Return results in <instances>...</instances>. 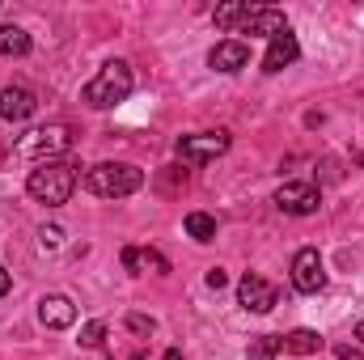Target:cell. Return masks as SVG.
Returning <instances> with one entry per match:
<instances>
[{
	"label": "cell",
	"instance_id": "1",
	"mask_svg": "<svg viewBox=\"0 0 364 360\" xmlns=\"http://www.w3.org/2000/svg\"><path fill=\"white\" fill-rule=\"evenodd\" d=\"M132 90H136L132 64H127V60H110V64H102V68H97V77L81 90V102L93 106V110H110V106L127 102Z\"/></svg>",
	"mask_w": 364,
	"mask_h": 360
},
{
	"label": "cell",
	"instance_id": "2",
	"mask_svg": "<svg viewBox=\"0 0 364 360\" xmlns=\"http://www.w3.org/2000/svg\"><path fill=\"white\" fill-rule=\"evenodd\" d=\"M81 182L97 199H127L144 186V170H136L127 162H102V166H90Z\"/></svg>",
	"mask_w": 364,
	"mask_h": 360
},
{
	"label": "cell",
	"instance_id": "3",
	"mask_svg": "<svg viewBox=\"0 0 364 360\" xmlns=\"http://www.w3.org/2000/svg\"><path fill=\"white\" fill-rule=\"evenodd\" d=\"M26 191H30V199H38V203H47V208H60V203H68L73 191H77V166H68V162H47V166L30 170Z\"/></svg>",
	"mask_w": 364,
	"mask_h": 360
},
{
	"label": "cell",
	"instance_id": "4",
	"mask_svg": "<svg viewBox=\"0 0 364 360\" xmlns=\"http://www.w3.org/2000/svg\"><path fill=\"white\" fill-rule=\"evenodd\" d=\"M68 149H73V132H68L64 123L34 127V132H30V136H21V144H17V153H21V157H34L38 166H47V162H60Z\"/></svg>",
	"mask_w": 364,
	"mask_h": 360
},
{
	"label": "cell",
	"instance_id": "5",
	"mask_svg": "<svg viewBox=\"0 0 364 360\" xmlns=\"http://www.w3.org/2000/svg\"><path fill=\"white\" fill-rule=\"evenodd\" d=\"M229 132H195V136H182L178 140V157L191 166H203V162H216L229 153Z\"/></svg>",
	"mask_w": 364,
	"mask_h": 360
},
{
	"label": "cell",
	"instance_id": "6",
	"mask_svg": "<svg viewBox=\"0 0 364 360\" xmlns=\"http://www.w3.org/2000/svg\"><path fill=\"white\" fill-rule=\"evenodd\" d=\"M275 208L288 212V216H314L322 208V191L314 182H284L275 191Z\"/></svg>",
	"mask_w": 364,
	"mask_h": 360
},
{
	"label": "cell",
	"instance_id": "7",
	"mask_svg": "<svg viewBox=\"0 0 364 360\" xmlns=\"http://www.w3.org/2000/svg\"><path fill=\"white\" fill-rule=\"evenodd\" d=\"M292 288L305 292V297H314V292L326 288V268H322V255L314 246H305V250L292 255Z\"/></svg>",
	"mask_w": 364,
	"mask_h": 360
},
{
	"label": "cell",
	"instance_id": "8",
	"mask_svg": "<svg viewBox=\"0 0 364 360\" xmlns=\"http://www.w3.org/2000/svg\"><path fill=\"white\" fill-rule=\"evenodd\" d=\"M237 301H242L250 314H272L275 301H279V288H275L272 280H263V275L246 271V275H242V284H237Z\"/></svg>",
	"mask_w": 364,
	"mask_h": 360
},
{
	"label": "cell",
	"instance_id": "9",
	"mask_svg": "<svg viewBox=\"0 0 364 360\" xmlns=\"http://www.w3.org/2000/svg\"><path fill=\"white\" fill-rule=\"evenodd\" d=\"M250 64V43L246 38H220L208 51V68L212 73H242Z\"/></svg>",
	"mask_w": 364,
	"mask_h": 360
},
{
	"label": "cell",
	"instance_id": "10",
	"mask_svg": "<svg viewBox=\"0 0 364 360\" xmlns=\"http://www.w3.org/2000/svg\"><path fill=\"white\" fill-rule=\"evenodd\" d=\"M284 30H288V17H284V9H272V4H255L246 13V21L237 26V34H263L267 43L275 34H284Z\"/></svg>",
	"mask_w": 364,
	"mask_h": 360
},
{
	"label": "cell",
	"instance_id": "11",
	"mask_svg": "<svg viewBox=\"0 0 364 360\" xmlns=\"http://www.w3.org/2000/svg\"><path fill=\"white\" fill-rule=\"evenodd\" d=\"M38 322L51 327V331H64V327L77 322V305H73L64 292H47V297L38 301Z\"/></svg>",
	"mask_w": 364,
	"mask_h": 360
},
{
	"label": "cell",
	"instance_id": "12",
	"mask_svg": "<svg viewBox=\"0 0 364 360\" xmlns=\"http://www.w3.org/2000/svg\"><path fill=\"white\" fill-rule=\"evenodd\" d=\"M34 110H38L34 90H26V85H9V90H0V119L21 123V119H30Z\"/></svg>",
	"mask_w": 364,
	"mask_h": 360
},
{
	"label": "cell",
	"instance_id": "13",
	"mask_svg": "<svg viewBox=\"0 0 364 360\" xmlns=\"http://www.w3.org/2000/svg\"><path fill=\"white\" fill-rule=\"evenodd\" d=\"M123 268L132 271V275H144V271L170 275V259H166L161 250H153V246H127V250H123Z\"/></svg>",
	"mask_w": 364,
	"mask_h": 360
},
{
	"label": "cell",
	"instance_id": "14",
	"mask_svg": "<svg viewBox=\"0 0 364 360\" xmlns=\"http://www.w3.org/2000/svg\"><path fill=\"white\" fill-rule=\"evenodd\" d=\"M296 55H301V47H296L292 30L275 34V38H272V47H267V55H263V73H284L288 64H296Z\"/></svg>",
	"mask_w": 364,
	"mask_h": 360
},
{
	"label": "cell",
	"instance_id": "15",
	"mask_svg": "<svg viewBox=\"0 0 364 360\" xmlns=\"http://www.w3.org/2000/svg\"><path fill=\"white\" fill-rule=\"evenodd\" d=\"M279 348H284L288 356H318V352L326 348V339H322L318 331H309V327H296V331L279 335Z\"/></svg>",
	"mask_w": 364,
	"mask_h": 360
},
{
	"label": "cell",
	"instance_id": "16",
	"mask_svg": "<svg viewBox=\"0 0 364 360\" xmlns=\"http://www.w3.org/2000/svg\"><path fill=\"white\" fill-rule=\"evenodd\" d=\"M250 9H255L250 0H229V4H216V9H212V26H216V30H233V34H237V26L246 21V13H250Z\"/></svg>",
	"mask_w": 364,
	"mask_h": 360
},
{
	"label": "cell",
	"instance_id": "17",
	"mask_svg": "<svg viewBox=\"0 0 364 360\" xmlns=\"http://www.w3.org/2000/svg\"><path fill=\"white\" fill-rule=\"evenodd\" d=\"M0 55H9V60L30 55V34L21 26H0Z\"/></svg>",
	"mask_w": 364,
	"mask_h": 360
},
{
	"label": "cell",
	"instance_id": "18",
	"mask_svg": "<svg viewBox=\"0 0 364 360\" xmlns=\"http://www.w3.org/2000/svg\"><path fill=\"white\" fill-rule=\"evenodd\" d=\"M186 238H195V242H212L216 238V216H208V212H186Z\"/></svg>",
	"mask_w": 364,
	"mask_h": 360
},
{
	"label": "cell",
	"instance_id": "19",
	"mask_svg": "<svg viewBox=\"0 0 364 360\" xmlns=\"http://www.w3.org/2000/svg\"><path fill=\"white\" fill-rule=\"evenodd\" d=\"M279 352H284V348H279V335H259V339H250L246 360H275Z\"/></svg>",
	"mask_w": 364,
	"mask_h": 360
},
{
	"label": "cell",
	"instance_id": "20",
	"mask_svg": "<svg viewBox=\"0 0 364 360\" xmlns=\"http://www.w3.org/2000/svg\"><path fill=\"white\" fill-rule=\"evenodd\" d=\"M77 344H81V348H102V344H106V322H97V318H93V322H85Z\"/></svg>",
	"mask_w": 364,
	"mask_h": 360
},
{
	"label": "cell",
	"instance_id": "21",
	"mask_svg": "<svg viewBox=\"0 0 364 360\" xmlns=\"http://www.w3.org/2000/svg\"><path fill=\"white\" fill-rule=\"evenodd\" d=\"M127 331H132V335H153V331H157V318H149V314H127Z\"/></svg>",
	"mask_w": 364,
	"mask_h": 360
},
{
	"label": "cell",
	"instance_id": "22",
	"mask_svg": "<svg viewBox=\"0 0 364 360\" xmlns=\"http://www.w3.org/2000/svg\"><path fill=\"white\" fill-rule=\"evenodd\" d=\"M38 246H43V250H60V246H64V229H55V225L47 229V225H43V229H38Z\"/></svg>",
	"mask_w": 364,
	"mask_h": 360
},
{
	"label": "cell",
	"instance_id": "23",
	"mask_svg": "<svg viewBox=\"0 0 364 360\" xmlns=\"http://www.w3.org/2000/svg\"><path fill=\"white\" fill-rule=\"evenodd\" d=\"M335 356L339 360H364L360 348H352V344H335Z\"/></svg>",
	"mask_w": 364,
	"mask_h": 360
},
{
	"label": "cell",
	"instance_id": "24",
	"mask_svg": "<svg viewBox=\"0 0 364 360\" xmlns=\"http://www.w3.org/2000/svg\"><path fill=\"white\" fill-rule=\"evenodd\" d=\"M203 280H208V288H225V284H229V275H225V268H212L208 275H203Z\"/></svg>",
	"mask_w": 364,
	"mask_h": 360
},
{
	"label": "cell",
	"instance_id": "25",
	"mask_svg": "<svg viewBox=\"0 0 364 360\" xmlns=\"http://www.w3.org/2000/svg\"><path fill=\"white\" fill-rule=\"evenodd\" d=\"M132 360H149V356H144V352H136ZM166 360H182V348H170V352H166Z\"/></svg>",
	"mask_w": 364,
	"mask_h": 360
},
{
	"label": "cell",
	"instance_id": "26",
	"mask_svg": "<svg viewBox=\"0 0 364 360\" xmlns=\"http://www.w3.org/2000/svg\"><path fill=\"white\" fill-rule=\"evenodd\" d=\"M9 284H13V280H9V271L0 268V297H4V292H9Z\"/></svg>",
	"mask_w": 364,
	"mask_h": 360
},
{
	"label": "cell",
	"instance_id": "27",
	"mask_svg": "<svg viewBox=\"0 0 364 360\" xmlns=\"http://www.w3.org/2000/svg\"><path fill=\"white\" fill-rule=\"evenodd\" d=\"M356 339H364V322H360V327H356Z\"/></svg>",
	"mask_w": 364,
	"mask_h": 360
},
{
	"label": "cell",
	"instance_id": "28",
	"mask_svg": "<svg viewBox=\"0 0 364 360\" xmlns=\"http://www.w3.org/2000/svg\"><path fill=\"white\" fill-rule=\"evenodd\" d=\"M106 360H114V356H106Z\"/></svg>",
	"mask_w": 364,
	"mask_h": 360
},
{
	"label": "cell",
	"instance_id": "29",
	"mask_svg": "<svg viewBox=\"0 0 364 360\" xmlns=\"http://www.w3.org/2000/svg\"><path fill=\"white\" fill-rule=\"evenodd\" d=\"M360 166H364V157H360Z\"/></svg>",
	"mask_w": 364,
	"mask_h": 360
}]
</instances>
